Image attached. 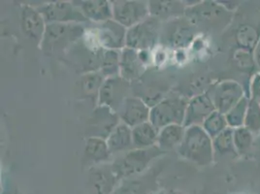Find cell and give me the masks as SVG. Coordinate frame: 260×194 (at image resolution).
<instances>
[{
	"label": "cell",
	"mask_w": 260,
	"mask_h": 194,
	"mask_svg": "<svg viewBox=\"0 0 260 194\" xmlns=\"http://www.w3.org/2000/svg\"><path fill=\"white\" fill-rule=\"evenodd\" d=\"M234 13L226 10L218 1H198L185 9L184 17L198 30L218 33L225 30L233 22Z\"/></svg>",
	"instance_id": "6da1fadb"
},
{
	"label": "cell",
	"mask_w": 260,
	"mask_h": 194,
	"mask_svg": "<svg viewBox=\"0 0 260 194\" xmlns=\"http://www.w3.org/2000/svg\"><path fill=\"white\" fill-rule=\"evenodd\" d=\"M92 184L98 194H108L114 184L119 180L112 166L110 169H99L92 174Z\"/></svg>",
	"instance_id": "4316f807"
},
{
	"label": "cell",
	"mask_w": 260,
	"mask_h": 194,
	"mask_svg": "<svg viewBox=\"0 0 260 194\" xmlns=\"http://www.w3.org/2000/svg\"><path fill=\"white\" fill-rule=\"evenodd\" d=\"M94 27V39L101 48L121 51L126 47L127 28L115 20L95 23Z\"/></svg>",
	"instance_id": "7c38bea8"
},
{
	"label": "cell",
	"mask_w": 260,
	"mask_h": 194,
	"mask_svg": "<svg viewBox=\"0 0 260 194\" xmlns=\"http://www.w3.org/2000/svg\"><path fill=\"white\" fill-rule=\"evenodd\" d=\"M150 114L151 108L141 98L135 95L127 97L118 112L120 122L131 128L150 121Z\"/></svg>",
	"instance_id": "9a60e30c"
},
{
	"label": "cell",
	"mask_w": 260,
	"mask_h": 194,
	"mask_svg": "<svg viewBox=\"0 0 260 194\" xmlns=\"http://www.w3.org/2000/svg\"><path fill=\"white\" fill-rule=\"evenodd\" d=\"M244 126L254 135L260 134V104L254 100L249 99Z\"/></svg>",
	"instance_id": "d6a6232c"
},
{
	"label": "cell",
	"mask_w": 260,
	"mask_h": 194,
	"mask_svg": "<svg viewBox=\"0 0 260 194\" xmlns=\"http://www.w3.org/2000/svg\"><path fill=\"white\" fill-rule=\"evenodd\" d=\"M187 104L185 97L166 96L151 108L150 121L158 130L172 124L184 125Z\"/></svg>",
	"instance_id": "5b68a950"
},
{
	"label": "cell",
	"mask_w": 260,
	"mask_h": 194,
	"mask_svg": "<svg viewBox=\"0 0 260 194\" xmlns=\"http://www.w3.org/2000/svg\"><path fill=\"white\" fill-rule=\"evenodd\" d=\"M113 20L125 28L143 22L150 16L149 2L139 0H118L112 1Z\"/></svg>",
	"instance_id": "30bf717a"
},
{
	"label": "cell",
	"mask_w": 260,
	"mask_h": 194,
	"mask_svg": "<svg viewBox=\"0 0 260 194\" xmlns=\"http://www.w3.org/2000/svg\"><path fill=\"white\" fill-rule=\"evenodd\" d=\"M234 38L237 49L252 53L259 41V28L250 23H241L235 29Z\"/></svg>",
	"instance_id": "7402d4cb"
},
{
	"label": "cell",
	"mask_w": 260,
	"mask_h": 194,
	"mask_svg": "<svg viewBox=\"0 0 260 194\" xmlns=\"http://www.w3.org/2000/svg\"><path fill=\"white\" fill-rule=\"evenodd\" d=\"M198 29L185 17L162 24L160 42L175 49H184L193 41Z\"/></svg>",
	"instance_id": "52a82bcc"
},
{
	"label": "cell",
	"mask_w": 260,
	"mask_h": 194,
	"mask_svg": "<svg viewBox=\"0 0 260 194\" xmlns=\"http://www.w3.org/2000/svg\"><path fill=\"white\" fill-rule=\"evenodd\" d=\"M150 194H166L163 190H155V191H152V192H151Z\"/></svg>",
	"instance_id": "d590c367"
},
{
	"label": "cell",
	"mask_w": 260,
	"mask_h": 194,
	"mask_svg": "<svg viewBox=\"0 0 260 194\" xmlns=\"http://www.w3.org/2000/svg\"><path fill=\"white\" fill-rule=\"evenodd\" d=\"M131 83L120 76L105 79L98 94V106H104L118 114L123 102L131 95Z\"/></svg>",
	"instance_id": "ba28073f"
},
{
	"label": "cell",
	"mask_w": 260,
	"mask_h": 194,
	"mask_svg": "<svg viewBox=\"0 0 260 194\" xmlns=\"http://www.w3.org/2000/svg\"><path fill=\"white\" fill-rule=\"evenodd\" d=\"M37 10L49 23H85L88 22L80 8L73 2L54 1L38 7Z\"/></svg>",
	"instance_id": "9c48e42d"
},
{
	"label": "cell",
	"mask_w": 260,
	"mask_h": 194,
	"mask_svg": "<svg viewBox=\"0 0 260 194\" xmlns=\"http://www.w3.org/2000/svg\"><path fill=\"white\" fill-rule=\"evenodd\" d=\"M185 127L180 124H172L159 130L157 147L161 151L177 150L184 139Z\"/></svg>",
	"instance_id": "cb8c5ba5"
},
{
	"label": "cell",
	"mask_w": 260,
	"mask_h": 194,
	"mask_svg": "<svg viewBox=\"0 0 260 194\" xmlns=\"http://www.w3.org/2000/svg\"><path fill=\"white\" fill-rule=\"evenodd\" d=\"M215 154L219 155H238L234 146L233 130L228 127L213 139Z\"/></svg>",
	"instance_id": "83f0119b"
},
{
	"label": "cell",
	"mask_w": 260,
	"mask_h": 194,
	"mask_svg": "<svg viewBox=\"0 0 260 194\" xmlns=\"http://www.w3.org/2000/svg\"><path fill=\"white\" fill-rule=\"evenodd\" d=\"M252 54H253V58H254V62L256 65V68L260 72V39L258 43L256 45V47L254 48Z\"/></svg>",
	"instance_id": "e575fe53"
},
{
	"label": "cell",
	"mask_w": 260,
	"mask_h": 194,
	"mask_svg": "<svg viewBox=\"0 0 260 194\" xmlns=\"http://www.w3.org/2000/svg\"><path fill=\"white\" fill-rule=\"evenodd\" d=\"M216 111L213 100L209 92L196 94L188 99V104L185 112L184 126L189 127L193 125H202L205 119Z\"/></svg>",
	"instance_id": "5bb4252c"
},
{
	"label": "cell",
	"mask_w": 260,
	"mask_h": 194,
	"mask_svg": "<svg viewBox=\"0 0 260 194\" xmlns=\"http://www.w3.org/2000/svg\"><path fill=\"white\" fill-rule=\"evenodd\" d=\"M210 96L213 100L215 108L222 114H226L230 109L233 108L236 104L246 95L245 88L234 80H224L219 82L213 87Z\"/></svg>",
	"instance_id": "8fae6325"
},
{
	"label": "cell",
	"mask_w": 260,
	"mask_h": 194,
	"mask_svg": "<svg viewBox=\"0 0 260 194\" xmlns=\"http://www.w3.org/2000/svg\"><path fill=\"white\" fill-rule=\"evenodd\" d=\"M105 81V77L100 72H91L82 74L77 82L76 90L79 96L95 99L98 103V94L101 86Z\"/></svg>",
	"instance_id": "603a6c76"
},
{
	"label": "cell",
	"mask_w": 260,
	"mask_h": 194,
	"mask_svg": "<svg viewBox=\"0 0 260 194\" xmlns=\"http://www.w3.org/2000/svg\"><path fill=\"white\" fill-rule=\"evenodd\" d=\"M157 130L151 121L144 122L132 128V139L134 149H149L157 146Z\"/></svg>",
	"instance_id": "44dd1931"
},
{
	"label": "cell",
	"mask_w": 260,
	"mask_h": 194,
	"mask_svg": "<svg viewBox=\"0 0 260 194\" xmlns=\"http://www.w3.org/2000/svg\"><path fill=\"white\" fill-rule=\"evenodd\" d=\"M254 134L245 126L233 130L234 146L240 156L246 155L252 148L254 142Z\"/></svg>",
	"instance_id": "4dcf8cb0"
},
{
	"label": "cell",
	"mask_w": 260,
	"mask_h": 194,
	"mask_svg": "<svg viewBox=\"0 0 260 194\" xmlns=\"http://www.w3.org/2000/svg\"><path fill=\"white\" fill-rule=\"evenodd\" d=\"M249 98L260 104V72L257 71L251 76L249 82Z\"/></svg>",
	"instance_id": "836d02e7"
},
{
	"label": "cell",
	"mask_w": 260,
	"mask_h": 194,
	"mask_svg": "<svg viewBox=\"0 0 260 194\" xmlns=\"http://www.w3.org/2000/svg\"><path fill=\"white\" fill-rule=\"evenodd\" d=\"M86 34L83 23H49L46 25L40 48L47 54L66 51Z\"/></svg>",
	"instance_id": "3957f363"
},
{
	"label": "cell",
	"mask_w": 260,
	"mask_h": 194,
	"mask_svg": "<svg viewBox=\"0 0 260 194\" xmlns=\"http://www.w3.org/2000/svg\"><path fill=\"white\" fill-rule=\"evenodd\" d=\"M165 153L157 146L149 149H133L125 152L120 158L112 164V168L117 178L126 179L141 175L151 162Z\"/></svg>",
	"instance_id": "277c9868"
},
{
	"label": "cell",
	"mask_w": 260,
	"mask_h": 194,
	"mask_svg": "<svg viewBox=\"0 0 260 194\" xmlns=\"http://www.w3.org/2000/svg\"><path fill=\"white\" fill-rule=\"evenodd\" d=\"M201 126L206 131L207 134L214 139L218 134L228 128L225 115L216 110L205 119Z\"/></svg>",
	"instance_id": "f546056e"
},
{
	"label": "cell",
	"mask_w": 260,
	"mask_h": 194,
	"mask_svg": "<svg viewBox=\"0 0 260 194\" xmlns=\"http://www.w3.org/2000/svg\"><path fill=\"white\" fill-rule=\"evenodd\" d=\"M106 142L112 155L120 152L125 153L133 150L132 128L122 122H119V125L112 131Z\"/></svg>",
	"instance_id": "ffe728a7"
},
{
	"label": "cell",
	"mask_w": 260,
	"mask_h": 194,
	"mask_svg": "<svg viewBox=\"0 0 260 194\" xmlns=\"http://www.w3.org/2000/svg\"><path fill=\"white\" fill-rule=\"evenodd\" d=\"M146 63L139 51L125 47L120 51L119 76L129 83L136 82L145 74Z\"/></svg>",
	"instance_id": "2e32d148"
},
{
	"label": "cell",
	"mask_w": 260,
	"mask_h": 194,
	"mask_svg": "<svg viewBox=\"0 0 260 194\" xmlns=\"http://www.w3.org/2000/svg\"><path fill=\"white\" fill-rule=\"evenodd\" d=\"M21 24L23 34L36 43L41 44L47 23L37 8L24 5L21 12Z\"/></svg>",
	"instance_id": "e0dca14e"
},
{
	"label": "cell",
	"mask_w": 260,
	"mask_h": 194,
	"mask_svg": "<svg viewBox=\"0 0 260 194\" xmlns=\"http://www.w3.org/2000/svg\"><path fill=\"white\" fill-rule=\"evenodd\" d=\"M176 151L184 160L202 167L209 166L215 156L213 139L200 125L185 128L184 139Z\"/></svg>",
	"instance_id": "7a4b0ae2"
},
{
	"label": "cell",
	"mask_w": 260,
	"mask_h": 194,
	"mask_svg": "<svg viewBox=\"0 0 260 194\" xmlns=\"http://www.w3.org/2000/svg\"><path fill=\"white\" fill-rule=\"evenodd\" d=\"M149 9L150 16L165 22L184 17L186 4L183 1H149Z\"/></svg>",
	"instance_id": "d6986e66"
},
{
	"label": "cell",
	"mask_w": 260,
	"mask_h": 194,
	"mask_svg": "<svg viewBox=\"0 0 260 194\" xmlns=\"http://www.w3.org/2000/svg\"><path fill=\"white\" fill-rule=\"evenodd\" d=\"M119 122L120 119L116 112L98 105L87 120V138L96 137L107 140L112 131L119 125Z\"/></svg>",
	"instance_id": "4fadbf2b"
},
{
	"label": "cell",
	"mask_w": 260,
	"mask_h": 194,
	"mask_svg": "<svg viewBox=\"0 0 260 194\" xmlns=\"http://www.w3.org/2000/svg\"><path fill=\"white\" fill-rule=\"evenodd\" d=\"M87 21L100 23L113 20L112 2L106 0L74 1Z\"/></svg>",
	"instance_id": "ac0fdd59"
},
{
	"label": "cell",
	"mask_w": 260,
	"mask_h": 194,
	"mask_svg": "<svg viewBox=\"0 0 260 194\" xmlns=\"http://www.w3.org/2000/svg\"><path fill=\"white\" fill-rule=\"evenodd\" d=\"M84 154L85 159L92 164H101L108 161L112 156L106 140L96 137L87 138Z\"/></svg>",
	"instance_id": "d4e9b609"
},
{
	"label": "cell",
	"mask_w": 260,
	"mask_h": 194,
	"mask_svg": "<svg viewBox=\"0 0 260 194\" xmlns=\"http://www.w3.org/2000/svg\"><path fill=\"white\" fill-rule=\"evenodd\" d=\"M162 29V22L149 16L143 22L127 29L126 47L136 51H150L158 41Z\"/></svg>",
	"instance_id": "8992f818"
},
{
	"label": "cell",
	"mask_w": 260,
	"mask_h": 194,
	"mask_svg": "<svg viewBox=\"0 0 260 194\" xmlns=\"http://www.w3.org/2000/svg\"><path fill=\"white\" fill-rule=\"evenodd\" d=\"M249 98L248 95L244 97L238 104L230 109L225 114V119L228 121V127L236 130L245 125V119L247 115V110L249 106Z\"/></svg>",
	"instance_id": "f1b7e54d"
},
{
	"label": "cell",
	"mask_w": 260,
	"mask_h": 194,
	"mask_svg": "<svg viewBox=\"0 0 260 194\" xmlns=\"http://www.w3.org/2000/svg\"><path fill=\"white\" fill-rule=\"evenodd\" d=\"M119 59L120 51L102 49L99 72L105 79L119 76Z\"/></svg>",
	"instance_id": "484cf974"
},
{
	"label": "cell",
	"mask_w": 260,
	"mask_h": 194,
	"mask_svg": "<svg viewBox=\"0 0 260 194\" xmlns=\"http://www.w3.org/2000/svg\"><path fill=\"white\" fill-rule=\"evenodd\" d=\"M233 59H234L235 66L241 72L252 73L255 69L257 70L255 62H254L253 54L251 52L236 49L234 55H233Z\"/></svg>",
	"instance_id": "1f68e13d"
}]
</instances>
